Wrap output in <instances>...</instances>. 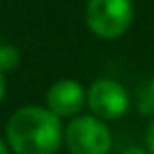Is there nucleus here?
I'll use <instances>...</instances> for the list:
<instances>
[{
  "label": "nucleus",
  "instance_id": "6e6552de",
  "mask_svg": "<svg viewBox=\"0 0 154 154\" xmlns=\"http://www.w3.org/2000/svg\"><path fill=\"white\" fill-rule=\"evenodd\" d=\"M143 146L150 150V154H154V116H152L150 122L146 125V131H143Z\"/></svg>",
  "mask_w": 154,
  "mask_h": 154
},
{
  "label": "nucleus",
  "instance_id": "9b49d317",
  "mask_svg": "<svg viewBox=\"0 0 154 154\" xmlns=\"http://www.w3.org/2000/svg\"><path fill=\"white\" fill-rule=\"evenodd\" d=\"M0 154H13L11 148H9V143H7V139L2 135H0Z\"/></svg>",
  "mask_w": 154,
  "mask_h": 154
},
{
  "label": "nucleus",
  "instance_id": "20e7f679",
  "mask_svg": "<svg viewBox=\"0 0 154 154\" xmlns=\"http://www.w3.org/2000/svg\"><path fill=\"white\" fill-rule=\"evenodd\" d=\"M133 97L122 82L103 76L87 87V108L103 120H118L131 110Z\"/></svg>",
  "mask_w": 154,
  "mask_h": 154
},
{
  "label": "nucleus",
  "instance_id": "39448f33",
  "mask_svg": "<svg viewBox=\"0 0 154 154\" xmlns=\"http://www.w3.org/2000/svg\"><path fill=\"white\" fill-rule=\"evenodd\" d=\"M45 106L61 120H70L87 108V89L76 78H59L47 89Z\"/></svg>",
  "mask_w": 154,
  "mask_h": 154
},
{
  "label": "nucleus",
  "instance_id": "423d86ee",
  "mask_svg": "<svg viewBox=\"0 0 154 154\" xmlns=\"http://www.w3.org/2000/svg\"><path fill=\"white\" fill-rule=\"evenodd\" d=\"M135 108L143 116H154V76L143 80L135 91Z\"/></svg>",
  "mask_w": 154,
  "mask_h": 154
},
{
  "label": "nucleus",
  "instance_id": "9d476101",
  "mask_svg": "<svg viewBox=\"0 0 154 154\" xmlns=\"http://www.w3.org/2000/svg\"><path fill=\"white\" fill-rule=\"evenodd\" d=\"M7 74L2 72V70H0V103H2L5 101V97H7Z\"/></svg>",
  "mask_w": 154,
  "mask_h": 154
},
{
  "label": "nucleus",
  "instance_id": "0eeeda50",
  "mask_svg": "<svg viewBox=\"0 0 154 154\" xmlns=\"http://www.w3.org/2000/svg\"><path fill=\"white\" fill-rule=\"evenodd\" d=\"M19 66V51L9 42H0V70L5 74L13 72Z\"/></svg>",
  "mask_w": 154,
  "mask_h": 154
},
{
  "label": "nucleus",
  "instance_id": "f257e3e1",
  "mask_svg": "<svg viewBox=\"0 0 154 154\" xmlns=\"http://www.w3.org/2000/svg\"><path fill=\"white\" fill-rule=\"evenodd\" d=\"M5 139L13 154H57L63 146V120L45 103H26L9 116Z\"/></svg>",
  "mask_w": 154,
  "mask_h": 154
},
{
  "label": "nucleus",
  "instance_id": "f03ea898",
  "mask_svg": "<svg viewBox=\"0 0 154 154\" xmlns=\"http://www.w3.org/2000/svg\"><path fill=\"white\" fill-rule=\"evenodd\" d=\"M135 21L133 0H87L85 23L93 36L116 40L129 32Z\"/></svg>",
  "mask_w": 154,
  "mask_h": 154
},
{
  "label": "nucleus",
  "instance_id": "1a4fd4ad",
  "mask_svg": "<svg viewBox=\"0 0 154 154\" xmlns=\"http://www.w3.org/2000/svg\"><path fill=\"white\" fill-rule=\"evenodd\" d=\"M120 154H150V150H148L146 146H129V148H125Z\"/></svg>",
  "mask_w": 154,
  "mask_h": 154
},
{
  "label": "nucleus",
  "instance_id": "7ed1b4c3",
  "mask_svg": "<svg viewBox=\"0 0 154 154\" xmlns=\"http://www.w3.org/2000/svg\"><path fill=\"white\" fill-rule=\"evenodd\" d=\"M63 146L70 154H110L112 131L108 120L95 114H76L63 125Z\"/></svg>",
  "mask_w": 154,
  "mask_h": 154
}]
</instances>
